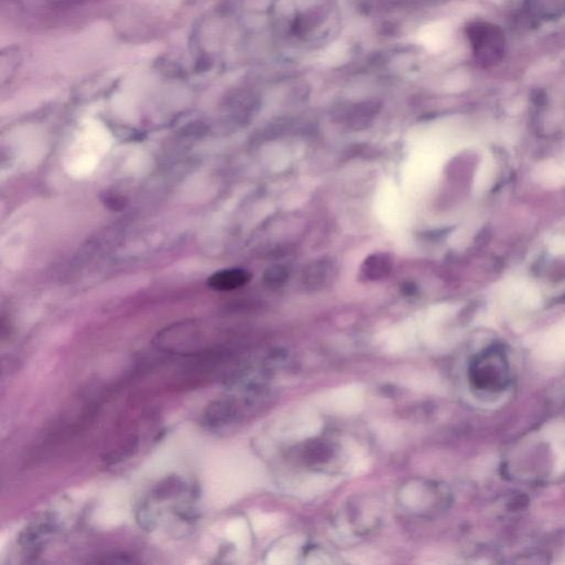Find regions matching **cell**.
<instances>
[{
    "label": "cell",
    "instance_id": "obj_12",
    "mask_svg": "<svg viewBox=\"0 0 565 565\" xmlns=\"http://www.w3.org/2000/svg\"><path fill=\"white\" fill-rule=\"evenodd\" d=\"M550 250L552 251L553 253H565V235H559L553 239L550 244Z\"/></svg>",
    "mask_w": 565,
    "mask_h": 565
},
{
    "label": "cell",
    "instance_id": "obj_3",
    "mask_svg": "<svg viewBox=\"0 0 565 565\" xmlns=\"http://www.w3.org/2000/svg\"><path fill=\"white\" fill-rule=\"evenodd\" d=\"M321 427L319 418L310 410H298L281 418L275 433L281 439L300 441L314 437Z\"/></svg>",
    "mask_w": 565,
    "mask_h": 565
},
{
    "label": "cell",
    "instance_id": "obj_6",
    "mask_svg": "<svg viewBox=\"0 0 565 565\" xmlns=\"http://www.w3.org/2000/svg\"><path fill=\"white\" fill-rule=\"evenodd\" d=\"M250 279V274L244 270H223L212 274L208 279V285L215 291H232L244 286Z\"/></svg>",
    "mask_w": 565,
    "mask_h": 565
},
{
    "label": "cell",
    "instance_id": "obj_5",
    "mask_svg": "<svg viewBox=\"0 0 565 565\" xmlns=\"http://www.w3.org/2000/svg\"><path fill=\"white\" fill-rule=\"evenodd\" d=\"M538 354L547 361L565 360V318L543 335L539 343Z\"/></svg>",
    "mask_w": 565,
    "mask_h": 565
},
{
    "label": "cell",
    "instance_id": "obj_7",
    "mask_svg": "<svg viewBox=\"0 0 565 565\" xmlns=\"http://www.w3.org/2000/svg\"><path fill=\"white\" fill-rule=\"evenodd\" d=\"M547 439L555 453V468L557 472H563L565 470V421L551 424L547 427Z\"/></svg>",
    "mask_w": 565,
    "mask_h": 565
},
{
    "label": "cell",
    "instance_id": "obj_10",
    "mask_svg": "<svg viewBox=\"0 0 565 565\" xmlns=\"http://www.w3.org/2000/svg\"><path fill=\"white\" fill-rule=\"evenodd\" d=\"M538 180L547 186H557L565 181V166L557 163H547L538 167L536 171Z\"/></svg>",
    "mask_w": 565,
    "mask_h": 565
},
{
    "label": "cell",
    "instance_id": "obj_11",
    "mask_svg": "<svg viewBox=\"0 0 565 565\" xmlns=\"http://www.w3.org/2000/svg\"><path fill=\"white\" fill-rule=\"evenodd\" d=\"M426 491L423 486L420 484H410L406 486L402 491L403 503L410 508H420V506L424 505V498H425Z\"/></svg>",
    "mask_w": 565,
    "mask_h": 565
},
{
    "label": "cell",
    "instance_id": "obj_4",
    "mask_svg": "<svg viewBox=\"0 0 565 565\" xmlns=\"http://www.w3.org/2000/svg\"><path fill=\"white\" fill-rule=\"evenodd\" d=\"M48 517L36 520L21 532L19 545L26 551L28 557H36L41 552L44 542L55 531V522Z\"/></svg>",
    "mask_w": 565,
    "mask_h": 565
},
{
    "label": "cell",
    "instance_id": "obj_8",
    "mask_svg": "<svg viewBox=\"0 0 565 565\" xmlns=\"http://www.w3.org/2000/svg\"><path fill=\"white\" fill-rule=\"evenodd\" d=\"M391 265V260L387 254H374L364 261L362 277L370 281L383 279L390 273Z\"/></svg>",
    "mask_w": 565,
    "mask_h": 565
},
{
    "label": "cell",
    "instance_id": "obj_9",
    "mask_svg": "<svg viewBox=\"0 0 565 565\" xmlns=\"http://www.w3.org/2000/svg\"><path fill=\"white\" fill-rule=\"evenodd\" d=\"M298 539H286L272 550L269 554V563L274 565H284L292 563L297 553Z\"/></svg>",
    "mask_w": 565,
    "mask_h": 565
},
{
    "label": "cell",
    "instance_id": "obj_1",
    "mask_svg": "<svg viewBox=\"0 0 565 565\" xmlns=\"http://www.w3.org/2000/svg\"><path fill=\"white\" fill-rule=\"evenodd\" d=\"M467 36L478 62L489 67L500 61L505 52V36L498 27L474 22L468 26Z\"/></svg>",
    "mask_w": 565,
    "mask_h": 565
},
{
    "label": "cell",
    "instance_id": "obj_2",
    "mask_svg": "<svg viewBox=\"0 0 565 565\" xmlns=\"http://www.w3.org/2000/svg\"><path fill=\"white\" fill-rule=\"evenodd\" d=\"M366 391L358 383L337 387L320 398L319 404L324 410L335 416H354L364 406Z\"/></svg>",
    "mask_w": 565,
    "mask_h": 565
}]
</instances>
